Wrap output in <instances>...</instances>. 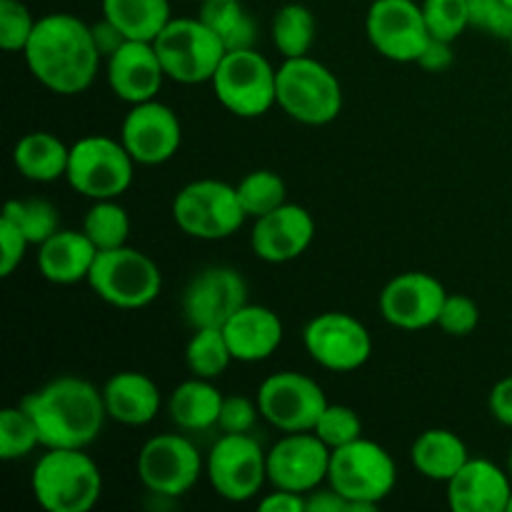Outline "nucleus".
Segmentation results:
<instances>
[{
	"label": "nucleus",
	"mask_w": 512,
	"mask_h": 512,
	"mask_svg": "<svg viewBox=\"0 0 512 512\" xmlns=\"http://www.w3.org/2000/svg\"><path fill=\"white\" fill-rule=\"evenodd\" d=\"M470 28L498 40L512 38V5L508 0H468Z\"/></svg>",
	"instance_id": "ea45409f"
},
{
	"label": "nucleus",
	"mask_w": 512,
	"mask_h": 512,
	"mask_svg": "<svg viewBox=\"0 0 512 512\" xmlns=\"http://www.w3.org/2000/svg\"><path fill=\"white\" fill-rule=\"evenodd\" d=\"M260 418L283 433H305L313 430L328 398L320 383L295 370H283L265 378L258 388Z\"/></svg>",
	"instance_id": "f8f14e48"
},
{
	"label": "nucleus",
	"mask_w": 512,
	"mask_h": 512,
	"mask_svg": "<svg viewBox=\"0 0 512 512\" xmlns=\"http://www.w3.org/2000/svg\"><path fill=\"white\" fill-rule=\"evenodd\" d=\"M103 15L113 20L128 40L153 43L170 23V0H103Z\"/></svg>",
	"instance_id": "c85d7f7f"
},
{
	"label": "nucleus",
	"mask_w": 512,
	"mask_h": 512,
	"mask_svg": "<svg viewBox=\"0 0 512 512\" xmlns=\"http://www.w3.org/2000/svg\"><path fill=\"white\" fill-rule=\"evenodd\" d=\"M273 43L283 58H303L310 53L318 35V20L313 10L300 3H288L273 18Z\"/></svg>",
	"instance_id": "7c9ffc66"
},
{
	"label": "nucleus",
	"mask_w": 512,
	"mask_h": 512,
	"mask_svg": "<svg viewBox=\"0 0 512 512\" xmlns=\"http://www.w3.org/2000/svg\"><path fill=\"white\" fill-rule=\"evenodd\" d=\"M278 105L303 125H328L343 110V88L333 70L320 60L285 58L278 68Z\"/></svg>",
	"instance_id": "39448f33"
},
{
	"label": "nucleus",
	"mask_w": 512,
	"mask_h": 512,
	"mask_svg": "<svg viewBox=\"0 0 512 512\" xmlns=\"http://www.w3.org/2000/svg\"><path fill=\"white\" fill-rule=\"evenodd\" d=\"M90 30H93L95 48H98L100 58H105V60H108L110 55H113L115 50H118L120 45H123L125 40H128L123 35V30H120L118 25L113 23V20L105 18V15H103V20H98V23L90 25Z\"/></svg>",
	"instance_id": "49530a36"
},
{
	"label": "nucleus",
	"mask_w": 512,
	"mask_h": 512,
	"mask_svg": "<svg viewBox=\"0 0 512 512\" xmlns=\"http://www.w3.org/2000/svg\"><path fill=\"white\" fill-rule=\"evenodd\" d=\"M508 43H510V55H512V38L508 40Z\"/></svg>",
	"instance_id": "603ef678"
},
{
	"label": "nucleus",
	"mask_w": 512,
	"mask_h": 512,
	"mask_svg": "<svg viewBox=\"0 0 512 512\" xmlns=\"http://www.w3.org/2000/svg\"><path fill=\"white\" fill-rule=\"evenodd\" d=\"M398 468L383 445L375 440L358 438L330 453L328 485L338 490L355 512L378 508L395 490Z\"/></svg>",
	"instance_id": "20e7f679"
},
{
	"label": "nucleus",
	"mask_w": 512,
	"mask_h": 512,
	"mask_svg": "<svg viewBox=\"0 0 512 512\" xmlns=\"http://www.w3.org/2000/svg\"><path fill=\"white\" fill-rule=\"evenodd\" d=\"M120 140L140 165H163L183 143V128L170 105L148 100L130 105L120 128Z\"/></svg>",
	"instance_id": "a211bd4d"
},
{
	"label": "nucleus",
	"mask_w": 512,
	"mask_h": 512,
	"mask_svg": "<svg viewBox=\"0 0 512 512\" xmlns=\"http://www.w3.org/2000/svg\"><path fill=\"white\" fill-rule=\"evenodd\" d=\"M215 493L230 503H248L268 483V453L250 433H223L205 458Z\"/></svg>",
	"instance_id": "9b49d317"
},
{
	"label": "nucleus",
	"mask_w": 512,
	"mask_h": 512,
	"mask_svg": "<svg viewBox=\"0 0 512 512\" xmlns=\"http://www.w3.org/2000/svg\"><path fill=\"white\" fill-rule=\"evenodd\" d=\"M333 450L313 433H285L268 450V483L273 488L308 495L328 483Z\"/></svg>",
	"instance_id": "f3484780"
},
{
	"label": "nucleus",
	"mask_w": 512,
	"mask_h": 512,
	"mask_svg": "<svg viewBox=\"0 0 512 512\" xmlns=\"http://www.w3.org/2000/svg\"><path fill=\"white\" fill-rule=\"evenodd\" d=\"M308 512H355L353 505L328 485L308 493Z\"/></svg>",
	"instance_id": "09e8293b"
},
{
	"label": "nucleus",
	"mask_w": 512,
	"mask_h": 512,
	"mask_svg": "<svg viewBox=\"0 0 512 512\" xmlns=\"http://www.w3.org/2000/svg\"><path fill=\"white\" fill-rule=\"evenodd\" d=\"M508 3H510V5H512V0H508Z\"/></svg>",
	"instance_id": "5fc2aeb1"
},
{
	"label": "nucleus",
	"mask_w": 512,
	"mask_h": 512,
	"mask_svg": "<svg viewBox=\"0 0 512 512\" xmlns=\"http://www.w3.org/2000/svg\"><path fill=\"white\" fill-rule=\"evenodd\" d=\"M238 200L248 218H263L283 203H288L285 180L273 170H253L238 185Z\"/></svg>",
	"instance_id": "f704fd0d"
},
{
	"label": "nucleus",
	"mask_w": 512,
	"mask_h": 512,
	"mask_svg": "<svg viewBox=\"0 0 512 512\" xmlns=\"http://www.w3.org/2000/svg\"><path fill=\"white\" fill-rule=\"evenodd\" d=\"M3 218L10 220L30 245H40L60 230V215L53 203L43 198L8 200L3 208Z\"/></svg>",
	"instance_id": "72a5a7b5"
},
{
	"label": "nucleus",
	"mask_w": 512,
	"mask_h": 512,
	"mask_svg": "<svg viewBox=\"0 0 512 512\" xmlns=\"http://www.w3.org/2000/svg\"><path fill=\"white\" fill-rule=\"evenodd\" d=\"M30 490L48 512H90L103 493V475L85 448H45L30 475Z\"/></svg>",
	"instance_id": "7ed1b4c3"
},
{
	"label": "nucleus",
	"mask_w": 512,
	"mask_h": 512,
	"mask_svg": "<svg viewBox=\"0 0 512 512\" xmlns=\"http://www.w3.org/2000/svg\"><path fill=\"white\" fill-rule=\"evenodd\" d=\"M98 248L83 230H58L38 245V268L48 283L75 285L88 283Z\"/></svg>",
	"instance_id": "393cba45"
},
{
	"label": "nucleus",
	"mask_w": 512,
	"mask_h": 512,
	"mask_svg": "<svg viewBox=\"0 0 512 512\" xmlns=\"http://www.w3.org/2000/svg\"><path fill=\"white\" fill-rule=\"evenodd\" d=\"M245 210L235 185L215 178H200L178 190L173 200V220L195 240L230 238L245 223Z\"/></svg>",
	"instance_id": "1a4fd4ad"
},
{
	"label": "nucleus",
	"mask_w": 512,
	"mask_h": 512,
	"mask_svg": "<svg viewBox=\"0 0 512 512\" xmlns=\"http://www.w3.org/2000/svg\"><path fill=\"white\" fill-rule=\"evenodd\" d=\"M23 55L33 78L58 95L85 93L103 60L90 25L70 13L43 15Z\"/></svg>",
	"instance_id": "f257e3e1"
},
{
	"label": "nucleus",
	"mask_w": 512,
	"mask_h": 512,
	"mask_svg": "<svg viewBox=\"0 0 512 512\" xmlns=\"http://www.w3.org/2000/svg\"><path fill=\"white\" fill-rule=\"evenodd\" d=\"M40 445V433L23 405L0 413V458L20 460Z\"/></svg>",
	"instance_id": "c9c22d12"
},
{
	"label": "nucleus",
	"mask_w": 512,
	"mask_h": 512,
	"mask_svg": "<svg viewBox=\"0 0 512 512\" xmlns=\"http://www.w3.org/2000/svg\"><path fill=\"white\" fill-rule=\"evenodd\" d=\"M223 400L225 395L215 388L213 380H203L193 375V378L180 383L178 388L170 393V420H173L180 430H188V433L210 430L218 425Z\"/></svg>",
	"instance_id": "bb28decb"
},
{
	"label": "nucleus",
	"mask_w": 512,
	"mask_h": 512,
	"mask_svg": "<svg viewBox=\"0 0 512 512\" xmlns=\"http://www.w3.org/2000/svg\"><path fill=\"white\" fill-rule=\"evenodd\" d=\"M313 433L328 445L330 450L343 448V445L353 443V440L363 438V420L348 405H333L328 403V408L323 410V415L315 423Z\"/></svg>",
	"instance_id": "4c0bfd02"
},
{
	"label": "nucleus",
	"mask_w": 512,
	"mask_h": 512,
	"mask_svg": "<svg viewBox=\"0 0 512 512\" xmlns=\"http://www.w3.org/2000/svg\"><path fill=\"white\" fill-rule=\"evenodd\" d=\"M488 408L490 415H493L500 425L512 428V375L498 380V383L493 385L488 398Z\"/></svg>",
	"instance_id": "a18cd8bd"
},
{
	"label": "nucleus",
	"mask_w": 512,
	"mask_h": 512,
	"mask_svg": "<svg viewBox=\"0 0 512 512\" xmlns=\"http://www.w3.org/2000/svg\"><path fill=\"white\" fill-rule=\"evenodd\" d=\"M448 290L430 273H403L380 293V313L385 323L400 330H423L438 325Z\"/></svg>",
	"instance_id": "6ab92c4d"
},
{
	"label": "nucleus",
	"mask_w": 512,
	"mask_h": 512,
	"mask_svg": "<svg viewBox=\"0 0 512 512\" xmlns=\"http://www.w3.org/2000/svg\"><path fill=\"white\" fill-rule=\"evenodd\" d=\"M365 30L373 48L395 63H418L430 43L423 5L415 0H373Z\"/></svg>",
	"instance_id": "2eb2a0df"
},
{
	"label": "nucleus",
	"mask_w": 512,
	"mask_h": 512,
	"mask_svg": "<svg viewBox=\"0 0 512 512\" xmlns=\"http://www.w3.org/2000/svg\"><path fill=\"white\" fill-rule=\"evenodd\" d=\"M445 485L453 512H508L512 480L490 460L470 458Z\"/></svg>",
	"instance_id": "4be33fe9"
},
{
	"label": "nucleus",
	"mask_w": 512,
	"mask_h": 512,
	"mask_svg": "<svg viewBox=\"0 0 512 512\" xmlns=\"http://www.w3.org/2000/svg\"><path fill=\"white\" fill-rule=\"evenodd\" d=\"M230 353L238 363H260L268 360L283 343V323L278 313L265 305H243L228 323L223 325Z\"/></svg>",
	"instance_id": "5701e85b"
},
{
	"label": "nucleus",
	"mask_w": 512,
	"mask_h": 512,
	"mask_svg": "<svg viewBox=\"0 0 512 512\" xmlns=\"http://www.w3.org/2000/svg\"><path fill=\"white\" fill-rule=\"evenodd\" d=\"M410 460L423 478L448 483L468 463L470 455L468 445L453 430L430 428L415 438L413 448H410Z\"/></svg>",
	"instance_id": "a878e982"
},
{
	"label": "nucleus",
	"mask_w": 512,
	"mask_h": 512,
	"mask_svg": "<svg viewBox=\"0 0 512 512\" xmlns=\"http://www.w3.org/2000/svg\"><path fill=\"white\" fill-rule=\"evenodd\" d=\"M198 18L223 40L225 50L255 48L258 28L240 0H205L200 3Z\"/></svg>",
	"instance_id": "c756f323"
},
{
	"label": "nucleus",
	"mask_w": 512,
	"mask_h": 512,
	"mask_svg": "<svg viewBox=\"0 0 512 512\" xmlns=\"http://www.w3.org/2000/svg\"><path fill=\"white\" fill-rule=\"evenodd\" d=\"M210 83L218 103L238 118H260L278 105V68L255 48L228 50Z\"/></svg>",
	"instance_id": "0eeeda50"
},
{
	"label": "nucleus",
	"mask_w": 512,
	"mask_h": 512,
	"mask_svg": "<svg viewBox=\"0 0 512 512\" xmlns=\"http://www.w3.org/2000/svg\"><path fill=\"white\" fill-rule=\"evenodd\" d=\"M0 248H3V253H0V275L8 278V275H13L15 268L23 263L25 250L30 248V243L28 238L5 218H0Z\"/></svg>",
	"instance_id": "37998d69"
},
{
	"label": "nucleus",
	"mask_w": 512,
	"mask_h": 512,
	"mask_svg": "<svg viewBox=\"0 0 512 512\" xmlns=\"http://www.w3.org/2000/svg\"><path fill=\"white\" fill-rule=\"evenodd\" d=\"M38 20L20 0H0V48L8 53H23Z\"/></svg>",
	"instance_id": "58836bf2"
},
{
	"label": "nucleus",
	"mask_w": 512,
	"mask_h": 512,
	"mask_svg": "<svg viewBox=\"0 0 512 512\" xmlns=\"http://www.w3.org/2000/svg\"><path fill=\"white\" fill-rule=\"evenodd\" d=\"M70 145H65L58 135L35 130L23 135L13 148V163L23 178L33 183H55L68 173Z\"/></svg>",
	"instance_id": "cd10ccee"
},
{
	"label": "nucleus",
	"mask_w": 512,
	"mask_h": 512,
	"mask_svg": "<svg viewBox=\"0 0 512 512\" xmlns=\"http://www.w3.org/2000/svg\"><path fill=\"white\" fill-rule=\"evenodd\" d=\"M168 78L155 45L148 40H125L108 58V85L115 98L128 105L148 103L158 98L163 80Z\"/></svg>",
	"instance_id": "412c9836"
},
{
	"label": "nucleus",
	"mask_w": 512,
	"mask_h": 512,
	"mask_svg": "<svg viewBox=\"0 0 512 512\" xmlns=\"http://www.w3.org/2000/svg\"><path fill=\"white\" fill-rule=\"evenodd\" d=\"M508 512H512V498H510V505H508Z\"/></svg>",
	"instance_id": "3c124183"
},
{
	"label": "nucleus",
	"mask_w": 512,
	"mask_h": 512,
	"mask_svg": "<svg viewBox=\"0 0 512 512\" xmlns=\"http://www.w3.org/2000/svg\"><path fill=\"white\" fill-rule=\"evenodd\" d=\"M103 400L108 418L115 423L130 425V428L153 423L160 413V405H163L158 385L153 383V378L138 373V370L115 373L103 385Z\"/></svg>",
	"instance_id": "b1692460"
},
{
	"label": "nucleus",
	"mask_w": 512,
	"mask_h": 512,
	"mask_svg": "<svg viewBox=\"0 0 512 512\" xmlns=\"http://www.w3.org/2000/svg\"><path fill=\"white\" fill-rule=\"evenodd\" d=\"M135 160L123 140L108 135H85L70 145L65 180L75 193L90 200L120 198L133 183Z\"/></svg>",
	"instance_id": "6e6552de"
},
{
	"label": "nucleus",
	"mask_w": 512,
	"mask_h": 512,
	"mask_svg": "<svg viewBox=\"0 0 512 512\" xmlns=\"http://www.w3.org/2000/svg\"><path fill=\"white\" fill-rule=\"evenodd\" d=\"M203 458L185 435L163 433L140 448L138 478L158 498H180L198 483Z\"/></svg>",
	"instance_id": "ddd939ff"
},
{
	"label": "nucleus",
	"mask_w": 512,
	"mask_h": 512,
	"mask_svg": "<svg viewBox=\"0 0 512 512\" xmlns=\"http://www.w3.org/2000/svg\"><path fill=\"white\" fill-rule=\"evenodd\" d=\"M263 512H308V495L275 488L258 505Z\"/></svg>",
	"instance_id": "de8ad7c7"
},
{
	"label": "nucleus",
	"mask_w": 512,
	"mask_h": 512,
	"mask_svg": "<svg viewBox=\"0 0 512 512\" xmlns=\"http://www.w3.org/2000/svg\"><path fill=\"white\" fill-rule=\"evenodd\" d=\"M315 238V220L303 205L283 203L273 213L255 218L250 248L265 263H290L310 248Z\"/></svg>",
	"instance_id": "aec40b11"
},
{
	"label": "nucleus",
	"mask_w": 512,
	"mask_h": 512,
	"mask_svg": "<svg viewBox=\"0 0 512 512\" xmlns=\"http://www.w3.org/2000/svg\"><path fill=\"white\" fill-rule=\"evenodd\" d=\"M423 15L430 38L455 43L470 28L468 0H423Z\"/></svg>",
	"instance_id": "e433bc0d"
},
{
	"label": "nucleus",
	"mask_w": 512,
	"mask_h": 512,
	"mask_svg": "<svg viewBox=\"0 0 512 512\" xmlns=\"http://www.w3.org/2000/svg\"><path fill=\"white\" fill-rule=\"evenodd\" d=\"M303 345L310 358L333 373H353L363 368L373 353V338L355 315L320 313L303 330Z\"/></svg>",
	"instance_id": "4468645a"
},
{
	"label": "nucleus",
	"mask_w": 512,
	"mask_h": 512,
	"mask_svg": "<svg viewBox=\"0 0 512 512\" xmlns=\"http://www.w3.org/2000/svg\"><path fill=\"white\" fill-rule=\"evenodd\" d=\"M455 53H453V43L448 40H438V38H430V43L425 45L423 55L418 58V65L428 73H443L453 65Z\"/></svg>",
	"instance_id": "c03bdc74"
},
{
	"label": "nucleus",
	"mask_w": 512,
	"mask_h": 512,
	"mask_svg": "<svg viewBox=\"0 0 512 512\" xmlns=\"http://www.w3.org/2000/svg\"><path fill=\"white\" fill-rule=\"evenodd\" d=\"M88 285L100 300L120 310L148 308L163 288V273L150 255L120 245L113 250H98Z\"/></svg>",
	"instance_id": "423d86ee"
},
{
	"label": "nucleus",
	"mask_w": 512,
	"mask_h": 512,
	"mask_svg": "<svg viewBox=\"0 0 512 512\" xmlns=\"http://www.w3.org/2000/svg\"><path fill=\"white\" fill-rule=\"evenodd\" d=\"M233 363L228 338L223 328H198L193 330V338L185 348V365L190 375L203 380H218Z\"/></svg>",
	"instance_id": "2f4dec72"
},
{
	"label": "nucleus",
	"mask_w": 512,
	"mask_h": 512,
	"mask_svg": "<svg viewBox=\"0 0 512 512\" xmlns=\"http://www.w3.org/2000/svg\"><path fill=\"white\" fill-rule=\"evenodd\" d=\"M480 323V308L473 298L468 295H448L440 310L438 325L443 333L453 335V338H465V335L475 333Z\"/></svg>",
	"instance_id": "a19ab883"
},
{
	"label": "nucleus",
	"mask_w": 512,
	"mask_h": 512,
	"mask_svg": "<svg viewBox=\"0 0 512 512\" xmlns=\"http://www.w3.org/2000/svg\"><path fill=\"white\" fill-rule=\"evenodd\" d=\"M33 418L43 448H88L103 433V390L78 375H60L20 400Z\"/></svg>",
	"instance_id": "f03ea898"
},
{
	"label": "nucleus",
	"mask_w": 512,
	"mask_h": 512,
	"mask_svg": "<svg viewBox=\"0 0 512 512\" xmlns=\"http://www.w3.org/2000/svg\"><path fill=\"white\" fill-rule=\"evenodd\" d=\"M165 75L175 83H210L225 58V45L200 18H173L153 40Z\"/></svg>",
	"instance_id": "9d476101"
},
{
	"label": "nucleus",
	"mask_w": 512,
	"mask_h": 512,
	"mask_svg": "<svg viewBox=\"0 0 512 512\" xmlns=\"http://www.w3.org/2000/svg\"><path fill=\"white\" fill-rule=\"evenodd\" d=\"M260 408L258 403L248 400L245 395H228L223 400V408H220V418H218V428L223 433H250L258 423Z\"/></svg>",
	"instance_id": "79ce46f5"
},
{
	"label": "nucleus",
	"mask_w": 512,
	"mask_h": 512,
	"mask_svg": "<svg viewBox=\"0 0 512 512\" xmlns=\"http://www.w3.org/2000/svg\"><path fill=\"white\" fill-rule=\"evenodd\" d=\"M508 475H510V480H512V450H510V455H508Z\"/></svg>",
	"instance_id": "8fccbe9b"
},
{
	"label": "nucleus",
	"mask_w": 512,
	"mask_h": 512,
	"mask_svg": "<svg viewBox=\"0 0 512 512\" xmlns=\"http://www.w3.org/2000/svg\"><path fill=\"white\" fill-rule=\"evenodd\" d=\"M243 305H248V283L230 265H208L183 293L185 323L193 330L223 328Z\"/></svg>",
	"instance_id": "dca6fc26"
},
{
	"label": "nucleus",
	"mask_w": 512,
	"mask_h": 512,
	"mask_svg": "<svg viewBox=\"0 0 512 512\" xmlns=\"http://www.w3.org/2000/svg\"><path fill=\"white\" fill-rule=\"evenodd\" d=\"M83 233L98 250H113L128 245L130 218L118 198L95 200L83 218Z\"/></svg>",
	"instance_id": "473e14b6"
},
{
	"label": "nucleus",
	"mask_w": 512,
	"mask_h": 512,
	"mask_svg": "<svg viewBox=\"0 0 512 512\" xmlns=\"http://www.w3.org/2000/svg\"><path fill=\"white\" fill-rule=\"evenodd\" d=\"M195 3H205V0H195Z\"/></svg>",
	"instance_id": "864d4df0"
}]
</instances>
